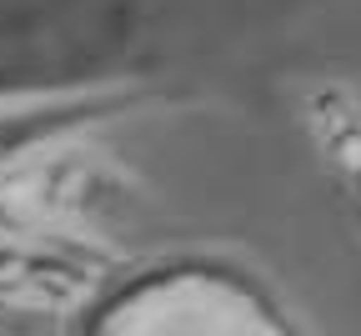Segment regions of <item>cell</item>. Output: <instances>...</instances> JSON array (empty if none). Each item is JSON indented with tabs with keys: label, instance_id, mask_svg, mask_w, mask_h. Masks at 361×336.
Wrapping results in <instances>:
<instances>
[{
	"label": "cell",
	"instance_id": "cell-1",
	"mask_svg": "<svg viewBox=\"0 0 361 336\" xmlns=\"http://www.w3.org/2000/svg\"><path fill=\"white\" fill-rule=\"evenodd\" d=\"M71 336H311L256 276L206 256L151 261L101 292Z\"/></svg>",
	"mask_w": 361,
	"mask_h": 336
}]
</instances>
